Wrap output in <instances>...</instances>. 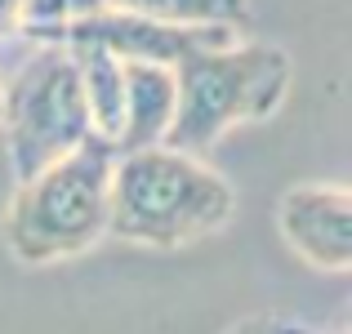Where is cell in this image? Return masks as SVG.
Segmentation results:
<instances>
[{"instance_id": "2", "label": "cell", "mask_w": 352, "mask_h": 334, "mask_svg": "<svg viewBox=\"0 0 352 334\" xmlns=\"http://www.w3.org/2000/svg\"><path fill=\"white\" fill-rule=\"evenodd\" d=\"M294 63L281 45L236 41L201 49L174 67V120L161 147L201 156L236 125H263L290 98Z\"/></svg>"}, {"instance_id": "5", "label": "cell", "mask_w": 352, "mask_h": 334, "mask_svg": "<svg viewBox=\"0 0 352 334\" xmlns=\"http://www.w3.org/2000/svg\"><path fill=\"white\" fill-rule=\"evenodd\" d=\"M67 41L98 45L120 63H152V67H179L183 58L214 45L236 41V32L223 27H179V23H156L138 14H116V9H89L72 23Z\"/></svg>"}, {"instance_id": "6", "label": "cell", "mask_w": 352, "mask_h": 334, "mask_svg": "<svg viewBox=\"0 0 352 334\" xmlns=\"http://www.w3.org/2000/svg\"><path fill=\"white\" fill-rule=\"evenodd\" d=\"M281 241L317 272L352 267V192L344 183H294L276 201Z\"/></svg>"}, {"instance_id": "9", "label": "cell", "mask_w": 352, "mask_h": 334, "mask_svg": "<svg viewBox=\"0 0 352 334\" xmlns=\"http://www.w3.org/2000/svg\"><path fill=\"white\" fill-rule=\"evenodd\" d=\"M89 9H116V14H138L179 27H223L236 36H245V27L254 23L250 0H80V14Z\"/></svg>"}, {"instance_id": "3", "label": "cell", "mask_w": 352, "mask_h": 334, "mask_svg": "<svg viewBox=\"0 0 352 334\" xmlns=\"http://www.w3.org/2000/svg\"><path fill=\"white\" fill-rule=\"evenodd\" d=\"M112 165L116 147L103 138H85L72 156L14 183V197L0 219L5 249L23 267H50L89 254L107 236Z\"/></svg>"}, {"instance_id": "4", "label": "cell", "mask_w": 352, "mask_h": 334, "mask_svg": "<svg viewBox=\"0 0 352 334\" xmlns=\"http://www.w3.org/2000/svg\"><path fill=\"white\" fill-rule=\"evenodd\" d=\"M0 138L9 152L14 183L72 156L89 129L76 58L67 45L18 49L0 58Z\"/></svg>"}, {"instance_id": "7", "label": "cell", "mask_w": 352, "mask_h": 334, "mask_svg": "<svg viewBox=\"0 0 352 334\" xmlns=\"http://www.w3.org/2000/svg\"><path fill=\"white\" fill-rule=\"evenodd\" d=\"M174 120V71L152 63H125V111H120L116 152L161 147Z\"/></svg>"}, {"instance_id": "10", "label": "cell", "mask_w": 352, "mask_h": 334, "mask_svg": "<svg viewBox=\"0 0 352 334\" xmlns=\"http://www.w3.org/2000/svg\"><path fill=\"white\" fill-rule=\"evenodd\" d=\"M223 334H317V330H312L308 321H299V317H281V312H254V317L228 326Z\"/></svg>"}, {"instance_id": "1", "label": "cell", "mask_w": 352, "mask_h": 334, "mask_svg": "<svg viewBox=\"0 0 352 334\" xmlns=\"http://www.w3.org/2000/svg\"><path fill=\"white\" fill-rule=\"evenodd\" d=\"M236 188L210 161L174 147L116 152L107 188V236L147 249H183L223 232Z\"/></svg>"}, {"instance_id": "8", "label": "cell", "mask_w": 352, "mask_h": 334, "mask_svg": "<svg viewBox=\"0 0 352 334\" xmlns=\"http://www.w3.org/2000/svg\"><path fill=\"white\" fill-rule=\"evenodd\" d=\"M67 49H72V58H76L89 129H94V138H103V143L116 147L120 111H125V63L112 58L107 49H98V45H80V41H67Z\"/></svg>"}]
</instances>
